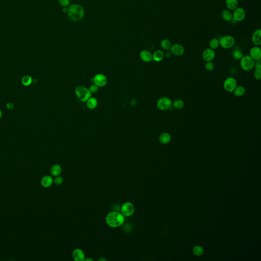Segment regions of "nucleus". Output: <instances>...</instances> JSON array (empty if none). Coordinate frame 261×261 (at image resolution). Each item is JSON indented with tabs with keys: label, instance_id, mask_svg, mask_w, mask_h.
<instances>
[{
	"label": "nucleus",
	"instance_id": "obj_1",
	"mask_svg": "<svg viewBox=\"0 0 261 261\" xmlns=\"http://www.w3.org/2000/svg\"><path fill=\"white\" fill-rule=\"evenodd\" d=\"M125 217L122 214L116 211L109 213L106 217V223L111 227H118L123 224Z\"/></svg>",
	"mask_w": 261,
	"mask_h": 261
},
{
	"label": "nucleus",
	"instance_id": "obj_2",
	"mask_svg": "<svg viewBox=\"0 0 261 261\" xmlns=\"http://www.w3.org/2000/svg\"><path fill=\"white\" fill-rule=\"evenodd\" d=\"M68 17L73 22H79L82 20L84 16V10L79 4H73L68 7Z\"/></svg>",
	"mask_w": 261,
	"mask_h": 261
},
{
	"label": "nucleus",
	"instance_id": "obj_3",
	"mask_svg": "<svg viewBox=\"0 0 261 261\" xmlns=\"http://www.w3.org/2000/svg\"><path fill=\"white\" fill-rule=\"evenodd\" d=\"M75 93L78 98L83 102H87V100L91 97V93L88 88L83 86H78L75 89Z\"/></svg>",
	"mask_w": 261,
	"mask_h": 261
},
{
	"label": "nucleus",
	"instance_id": "obj_4",
	"mask_svg": "<svg viewBox=\"0 0 261 261\" xmlns=\"http://www.w3.org/2000/svg\"><path fill=\"white\" fill-rule=\"evenodd\" d=\"M158 109L162 111L170 110L172 106V102L169 97L164 96L158 100L157 103Z\"/></svg>",
	"mask_w": 261,
	"mask_h": 261
},
{
	"label": "nucleus",
	"instance_id": "obj_5",
	"mask_svg": "<svg viewBox=\"0 0 261 261\" xmlns=\"http://www.w3.org/2000/svg\"><path fill=\"white\" fill-rule=\"evenodd\" d=\"M240 60L241 68L245 71H250L254 67L255 61L249 55L243 56Z\"/></svg>",
	"mask_w": 261,
	"mask_h": 261
},
{
	"label": "nucleus",
	"instance_id": "obj_6",
	"mask_svg": "<svg viewBox=\"0 0 261 261\" xmlns=\"http://www.w3.org/2000/svg\"><path fill=\"white\" fill-rule=\"evenodd\" d=\"M219 40L220 46L224 49H229L232 48L235 43V38L232 36H223L220 37Z\"/></svg>",
	"mask_w": 261,
	"mask_h": 261
},
{
	"label": "nucleus",
	"instance_id": "obj_7",
	"mask_svg": "<svg viewBox=\"0 0 261 261\" xmlns=\"http://www.w3.org/2000/svg\"><path fill=\"white\" fill-rule=\"evenodd\" d=\"M237 86V82L233 77L227 78L223 82V88L226 91L233 93L236 87Z\"/></svg>",
	"mask_w": 261,
	"mask_h": 261
},
{
	"label": "nucleus",
	"instance_id": "obj_8",
	"mask_svg": "<svg viewBox=\"0 0 261 261\" xmlns=\"http://www.w3.org/2000/svg\"><path fill=\"white\" fill-rule=\"evenodd\" d=\"M135 211L134 205L130 202H125L121 208V211L125 217H130L133 215Z\"/></svg>",
	"mask_w": 261,
	"mask_h": 261
},
{
	"label": "nucleus",
	"instance_id": "obj_9",
	"mask_svg": "<svg viewBox=\"0 0 261 261\" xmlns=\"http://www.w3.org/2000/svg\"><path fill=\"white\" fill-rule=\"evenodd\" d=\"M233 20L235 22H242L246 17V13L245 10L242 7H238L236 8L233 13Z\"/></svg>",
	"mask_w": 261,
	"mask_h": 261
},
{
	"label": "nucleus",
	"instance_id": "obj_10",
	"mask_svg": "<svg viewBox=\"0 0 261 261\" xmlns=\"http://www.w3.org/2000/svg\"><path fill=\"white\" fill-rule=\"evenodd\" d=\"M93 82L99 87L105 86L107 83V79L104 74H96L92 79Z\"/></svg>",
	"mask_w": 261,
	"mask_h": 261
},
{
	"label": "nucleus",
	"instance_id": "obj_11",
	"mask_svg": "<svg viewBox=\"0 0 261 261\" xmlns=\"http://www.w3.org/2000/svg\"><path fill=\"white\" fill-rule=\"evenodd\" d=\"M170 49L172 54L176 56H182L185 53L184 46L179 43H175L172 45Z\"/></svg>",
	"mask_w": 261,
	"mask_h": 261
},
{
	"label": "nucleus",
	"instance_id": "obj_12",
	"mask_svg": "<svg viewBox=\"0 0 261 261\" xmlns=\"http://www.w3.org/2000/svg\"><path fill=\"white\" fill-rule=\"evenodd\" d=\"M202 57L205 62L212 61L215 57V51L210 48L206 49L202 52Z\"/></svg>",
	"mask_w": 261,
	"mask_h": 261
},
{
	"label": "nucleus",
	"instance_id": "obj_13",
	"mask_svg": "<svg viewBox=\"0 0 261 261\" xmlns=\"http://www.w3.org/2000/svg\"><path fill=\"white\" fill-rule=\"evenodd\" d=\"M254 61H258L261 59V49L259 46H253L250 49V55Z\"/></svg>",
	"mask_w": 261,
	"mask_h": 261
},
{
	"label": "nucleus",
	"instance_id": "obj_14",
	"mask_svg": "<svg viewBox=\"0 0 261 261\" xmlns=\"http://www.w3.org/2000/svg\"><path fill=\"white\" fill-rule=\"evenodd\" d=\"M73 259L75 261H84L85 259V253L80 248L74 249L72 254Z\"/></svg>",
	"mask_w": 261,
	"mask_h": 261
},
{
	"label": "nucleus",
	"instance_id": "obj_15",
	"mask_svg": "<svg viewBox=\"0 0 261 261\" xmlns=\"http://www.w3.org/2000/svg\"><path fill=\"white\" fill-rule=\"evenodd\" d=\"M252 43L256 46H259L261 45V30L258 29L253 32L252 35Z\"/></svg>",
	"mask_w": 261,
	"mask_h": 261
},
{
	"label": "nucleus",
	"instance_id": "obj_16",
	"mask_svg": "<svg viewBox=\"0 0 261 261\" xmlns=\"http://www.w3.org/2000/svg\"><path fill=\"white\" fill-rule=\"evenodd\" d=\"M140 57L144 62H150L153 60V54L148 50H142L140 53Z\"/></svg>",
	"mask_w": 261,
	"mask_h": 261
},
{
	"label": "nucleus",
	"instance_id": "obj_17",
	"mask_svg": "<svg viewBox=\"0 0 261 261\" xmlns=\"http://www.w3.org/2000/svg\"><path fill=\"white\" fill-rule=\"evenodd\" d=\"M53 182H54V180L53 178L49 176H43L41 179V184L45 188L51 187V186L52 185Z\"/></svg>",
	"mask_w": 261,
	"mask_h": 261
},
{
	"label": "nucleus",
	"instance_id": "obj_18",
	"mask_svg": "<svg viewBox=\"0 0 261 261\" xmlns=\"http://www.w3.org/2000/svg\"><path fill=\"white\" fill-rule=\"evenodd\" d=\"M159 140L161 143L166 144L169 143L171 141V136L169 133L164 132L160 135Z\"/></svg>",
	"mask_w": 261,
	"mask_h": 261
},
{
	"label": "nucleus",
	"instance_id": "obj_19",
	"mask_svg": "<svg viewBox=\"0 0 261 261\" xmlns=\"http://www.w3.org/2000/svg\"><path fill=\"white\" fill-rule=\"evenodd\" d=\"M164 58V53L161 50H157L153 54V60L156 62H160Z\"/></svg>",
	"mask_w": 261,
	"mask_h": 261
},
{
	"label": "nucleus",
	"instance_id": "obj_20",
	"mask_svg": "<svg viewBox=\"0 0 261 261\" xmlns=\"http://www.w3.org/2000/svg\"><path fill=\"white\" fill-rule=\"evenodd\" d=\"M226 6L230 10H234L238 7V0H226Z\"/></svg>",
	"mask_w": 261,
	"mask_h": 261
},
{
	"label": "nucleus",
	"instance_id": "obj_21",
	"mask_svg": "<svg viewBox=\"0 0 261 261\" xmlns=\"http://www.w3.org/2000/svg\"><path fill=\"white\" fill-rule=\"evenodd\" d=\"M51 174L54 176H59L62 172V169L60 165L58 164H55L51 167Z\"/></svg>",
	"mask_w": 261,
	"mask_h": 261
},
{
	"label": "nucleus",
	"instance_id": "obj_22",
	"mask_svg": "<svg viewBox=\"0 0 261 261\" xmlns=\"http://www.w3.org/2000/svg\"><path fill=\"white\" fill-rule=\"evenodd\" d=\"M245 92V88L243 86H239L236 87L233 93L237 97H241L244 96Z\"/></svg>",
	"mask_w": 261,
	"mask_h": 261
},
{
	"label": "nucleus",
	"instance_id": "obj_23",
	"mask_svg": "<svg viewBox=\"0 0 261 261\" xmlns=\"http://www.w3.org/2000/svg\"><path fill=\"white\" fill-rule=\"evenodd\" d=\"M221 16L226 22H230L233 20V14L229 10H224L223 11Z\"/></svg>",
	"mask_w": 261,
	"mask_h": 261
},
{
	"label": "nucleus",
	"instance_id": "obj_24",
	"mask_svg": "<svg viewBox=\"0 0 261 261\" xmlns=\"http://www.w3.org/2000/svg\"><path fill=\"white\" fill-rule=\"evenodd\" d=\"M97 100L95 97H90L87 100V106L90 109H94L97 106Z\"/></svg>",
	"mask_w": 261,
	"mask_h": 261
},
{
	"label": "nucleus",
	"instance_id": "obj_25",
	"mask_svg": "<svg viewBox=\"0 0 261 261\" xmlns=\"http://www.w3.org/2000/svg\"><path fill=\"white\" fill-rule=\"evenodd\" d=\"M219 46V40L217 38H212L209 42V47L213 50L218 49Z\"/></svg>",
	"mask_w": 261,
	"mask_h": 261
},
{
	"label": "nucleus",
	"instance_id": "obj_26",
	"mask_svg": "<svg viewBox=\"0 0 261 261\" xmlns=\"http://www.w3.org/2000/svg\"><path fill=\"white\" fill-rule=\"evenodd\" d=\"M172 42L168 39H164L161 42V48L165 51H169L172 46Z\"/></svg>",
	"mask_w": 261,
	"mask_h": 261
},
{
	"label": "nucleus",
	"instance_id": "obj_27",
	"mask_svg": "<svg viewBox=\"0 0 261 261\" xmlns=\"http://www.w3.org/2000/svg\"><path fill=\"white\" fill-rule=\"evenodd\" d=\"M184 101L181 99H177L172 102V106L178 110L182 109L184 107Z\"/></svg>",
	"mask_w": 261,
	"mask_h": 261
},
{
	"label": "nucleus",
	"instance_id": "obj_28",
	"mask_svg": "<svg viewBox=\"0 0 261 261\" xmlns=\"http://www.w3.org/2000/svg\"><path fill=\"white\" fill-rule=\"evenodd\" d=\"M22 83L24 86H28L29 85H31L33 82V79L31 76H24L22 78Z\"/></svg>",
	"mask_w": 261,
	"mask_h": 261
},
{
	"label": "nucleus",
	"instance_id": "obj_29",
	"mask_svg": "<svg viewBox=\"0 0 261 261\" xmlns=\"http://www.w3.org/2000/svg\"><path fill=\"white\" fill-rule=\"evenodd\" d=\"M232 56H233L234 59L238 60H240L242 58L243 55L240 50L236 49V50H234L232 53Z\"/></svg>",
	"mask_w": 261,
	"mask_h": 261
},
{
	"label": "nucleus",
	"instance_id": "obj_30",
	"mask_svg": "<svg viewBox=\"0 0 261 261\" xmlns=\"http://www.w3.org/2000/svg\"><path fill=\"white\" fill-rule=\"evenodd\" d=\"M205 68L208 71H213L215 68V65L213 62H212V61H208L206 62L205 63Z\"/></svg>",
	"mask_w": 261,
	"mask_h": 261
},
{
	"label": "nucleus",
	"instance_id": "obj_31",
	"mask_svg": "<svg viewBox=\"0 0 261 261\" xmlns=\"http://www.w3.org/2000/svg\"><path fill=\"white\" fill-rule=\"evenodd\" d=\"M193 252L195 253V255L199 256L202 255L204 251H203V249H202L201 247L199 246H196L193 249Z\"/></svg>",
	"mask_w": 261,
	"mask_h": 261
},
{
	"label": "nucleus",
	"instance_id": "obj_32",
	"mask_svg": "<svg viewBox=\"0 0 261 261\" xmlns=\"http://www.w3.org/2000/svg\"><path fill=\"white\" fill-rule=\"evenodd\" d=\"M88 89L91 93H94L97 92L99 90V86H97V85H96L95 84H93L90 86L89 88Z\"/></svg>",
	"mask_w": 261,
	"mask_h": 261
},
{
	"label": "nucleus",
	"instance_id": "obj_33",
	"mask_svg": "<svg viewBox=\"0 0 261 261\" xmlns=\"http://www.w3.org/2000/svg\"><path fill=\"white\" fill-rule=\"evenodd\" d=\"M54 182L56 185H60L63 182V179L59 176H56V178L54 179Z\"/></svg>",
	"mask_w": 261,
	"mask_h": 261
},
{
	"label": "nucleus",
	"instance_id": "obj_34",
	"mask_svg": "<svg viewBox=\"0 0 261 261\" xmlns=\"http://www.w3.org/2000/svg\"><path fill=\"white\" fill-rule=\"evenodd\" d=\"M61 6L63 7H67L70 6V0H58Z\"/></svg>",
	"mask_w": 261,
	"mask_h": 261
},
{
	"label": "nucleus",
	"instance_id": "obj_35",
	"mask_svg": "<svg viewBox=\"0 0 261 261\" xmlns=\"http://www.w3.org/2000/svg\"><path fill=\"white\" fill-rule=\"evenodd\" d=\"M254 77L256 80L259 81L261 79V70H255Z\"/></svg>",
	"mask_w": 261,
	"mask_h": 261
},
{
	"label": "nucleus",
	"instance_id": "obj_36",
	"mask_svg": "<svg viewBox=\"0 0 261 261\" xmlns=\"http://www.w3.org/2000/svg\"><path fill=\"white\" fill-rule=\"evenodd\" d=\"M256 61V62H255V65H254V67H255V70H261V60Z\"/></svg>",
	"mask_w": 261,
	"mask_h": 261
},
{
	"label": "nucleus",
	"instance_id": "obj_37",
	"mask_svg": "<svg viewBox=\"0 0 261 261\" xmlns=\"http://www.w3.org/2000/svg\"><path fill=\"white\" fill-rule=\"evenodd\" d=\"M6 108L8 110H13L14 108V105L13 103L9 102L6 104Z\"/></svg>",
	"mask_w": 261,
	"mask_h": 261
},
{
	"label": "nucleus",
	"instance_id": "obj_38",
	"mask_svg": "<svg viewBox=\"0 0 261 261\" xmlns=\"http://www.w3.org/2000/svg\"><path fill=\"white\" fill-rule=\"evenodd\" d=\"M172 53L170 51H167L166 52L165 54H164V57H165L167 58H169L172 56Z\"/></svg>",
	"mask_w": 261,
	"mask_h": 261
},
{
	"label": "nucleus",
	"instance_id": "obj_39",
	"mask_svg": "<svg viewBox=\"0 0 261 261\" xmlns=\"http://www.w3.org/2000/svg\"><path fill=\"white\" fill-rule=\"evenodd\" d=\"M62 11L64 13H67V11H68V8H67V7H64V8L62 10Z\"/></svg>",
	"mask_w": 261,
	"mask_h": 261
},
{
	"label": "nucleus",
	"instance_id": "obj_40",
	"mask_svg": "<svg viewBox=\"0 0 261 261\" xmlns=\"http://www.w3.org/2000/svg\"><path fill=\"white\" fill-rule=\"evenodd\" d=\"M85 261H93V259H91V258H88L87 259H85Z\"/></svg>",
	"mask_w": 261,
	"mask_h": 261
},
{
	"label": "nucleus",
	"instance_id": "obj_41",
	"mask_svg": "<svg viewBox=\"0 0 261 261\" xmlns=\"http://www.w3.org/2000/svg\"><path fill=\"white\" fill-rule=\"evenodd\" d=\"M2 111H1V109H0V119H1V118H2Z\"/></svg>",
	"mask_w": 261,
	"mask_h": 261
},
{
	"label": "nucleus",
	"instance_id": "obj_42",
	"mask_svg": "<svg viewBox=\"0 0 261 261\" xmlns=\"http://www.w3.org/2000/svg\"><path fill=\"white\" fill-rule=\"evenodd\" d=\"M99 261H106V259H99Z\"/></svg>",
	"mask_w": 261,
	"mask_h": 261
}]
</instances>
